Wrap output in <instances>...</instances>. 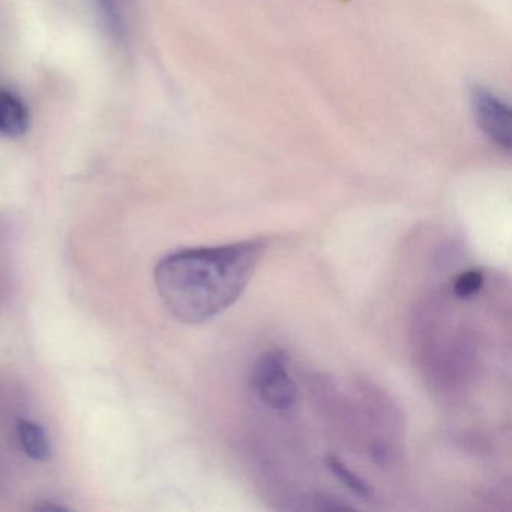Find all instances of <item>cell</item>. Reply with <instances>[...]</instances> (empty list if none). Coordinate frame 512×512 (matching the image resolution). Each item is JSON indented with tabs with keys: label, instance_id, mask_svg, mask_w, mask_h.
Segmentation results:
<instances>
[{
	"label": "cell",
	"instance_id": "ba28073f",
	"mask_svg": "<svg viewBox=\"0 0 512 512\" xmlns=\"http://www.w3.org/2000/svg\"><path fill=\"white\" fill-rule=\"evenodd\" d=\"M485 277L479 269H469L461 272L452 284L454 295L460 299H472L484 287Z\"/></svg>",
	"mask_w": 512,
	"mask_h": 512
},
{
	"label": "cell",
	"instance_id": "3957f363",
	"mask_svg": "<svg viewBox=\"0 0 512 512\" xmlns=\"http://www.w3.org/2000/svg\"><path fill=\"white\" fill-rule=\"evenodd\" d=\"M473 115L482 133L499 148L509 151L512 145L511 112L502 100L485 89L472 94Z\"/></svg>",
	"mask_w": 512,
	"mask_h": 512
},
{
	"label": "cell",
	"instance_id": "6da1fadb",
	"mask_svg": "<svg viewBox=\"0 0 512 512\" xmlns=\"http://www.w3.org/2000/svg\"><path fill=\"white\" fill-rule=\"evenodd\" d=\"M263 251L265 242L254 239L169 254L154 272L161 302L179 322H208L241 298Z\"/></svg>",
	"mask_w": 512,
	"mask_h": 512
},
{
	"label": "cell",
	"instance_id": "52a82bcc",
	"mask_svg": "<svg viewBox=\"0 0 512 512\" xmlns=\"http://www.w3.org/2000/svg\"><path fill=\"white\" fill-rule=\"evenodd\" d=\"M326 467H328L329 472H331L347 490L352 491L356 496L361 497V499H371V497H373V487L367 484L361 476L352 472V470H350L343 461L338 460L337 457L326 458Z\"/></svg>",
	"mask_w": 512,
	"mask_h": 512
},
{
	"label": "cell",
	"instance_id": "8992f818",
	"mask_svg": "<svg viewBox=\"0 0 512 512\" xmlns=\"http://www.w3.org/2000/svg\"><path fill=\"white\" fill-rule=\"evenodd\" d=\"M104 28L115 40H124L130 29V0H94Z\"/></svg>",
	"mask_w": 512,
	"mask_h": 512
},
{
	"label": "cell",
	"instance_id": "277c9868",
	"mask_svg": "<svg viewBox=\"0 0 512 512\" xmlns=\"http://www.w3.org/2000/svg\"><path fill=\"white\" fill-rule=\"evenodd\" d=\"M31 124L28 107L14 92L0 91V134L10 139L25 136Z\"/></svg>",
	"mask_w": 512,
	"mask_h": 512
},
{
	"label": "cell",
	"instance_id": "7a4b0ae2",
	"mask_svg": "<svg viewBox=\"0 0 512 512\" xmlns=\"http://www.w3.org/2000/svg\"><path fill=\"white\" fill-rule=\"evenodd\" d=\"M253 386L260 400L277 412H289L298 398L287 356L277 350H271L257 359L253 370Z\"/></svg>",
	"mask_w": 512,
	"mask_h": 512
},
{
	"label": "cell",
	"instance_id": "5b68a950",
	"mask_svg": "<svg viewBox=\"0 0 512 512\" xmlns=\"http://www.w3.org/2000/svg\"><path fill=\"white\" fill-rule=\"evenodd\" d=\"M17 436L23 451L29 458L35 461L49 460L52 455V443L43 425L29 419H22L17 424Z\"/></svg>",
	"mask_w": 512,
	"mask_h": 512
}]
</instances>
